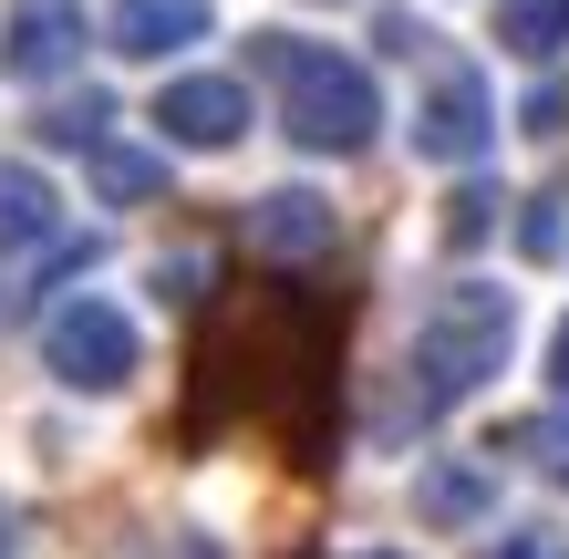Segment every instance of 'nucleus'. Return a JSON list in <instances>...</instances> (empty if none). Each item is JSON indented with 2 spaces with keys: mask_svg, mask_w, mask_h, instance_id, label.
Segmentation results:
<instances>
[{
  "mask_svg": "<svg viewBox=\"0 0 569 559\" xmlns=\"http://www.w3.org/2000/svg\"><path fill=\"white\" fill-rule=\"evenodd\" d=\"M518 342V301L497 280H446L415 321V352H405V393H393V425H435L446 405L487 393L497 363Z\"/></svg>",
  "mask_w": 569,
  "mask_h": 559,
  "instance_id": "f257e3e1",
  "label": "nucleus"
},
{
  "mask_svg": "<svg viewBox=\"0 0 569 559\" xmlns=\"http://www.w3.org/2000/svg\"><path fill=\"white\" fill-rule=\"evenodd\" d=\"M249 62L280 83L290 146H311V156H362V146L383 136V83H373V62H352V52H331V42H290V31H259Z\"/></svg>",
  "mask_w": 569,
  "mask_h": 559,
  "instance_id": "f03ea898",
  "label": "nucleus"
},
{
  "mask_svg": "<svg viewBox=\"0 0 569 559\" xmlns=\"http://www.w3.org/2000/svg\"><path fill=\"white\" fill-rule=\"evenodd\" d=\"M42 363L62 393H124L146 363V342H136V321H124L114 301H62L42 321Z\"/></svg>",
  "mask_w": 569,
  "mask_h": 559,
  "instance_id": "7ed1b4c3",
  "label": "nucleus"
},
{
  "mask_svg": "<svg viewBox=\"0 0 569 559\" xmlns=\"http://www.w3.org/2000/svg\"><path fill=\"white\" fill-rule=\"evenodd\" d=\"M156 136L187 146V156H228L249 136V83L239 73H177L156 93Z\"/></svg>",
  "mask_w": 569,
  "mask_h": 559,
  "instance_id": "20e7f679",
  "label": "nucleus"
},
{
  "mask_svg": "<svg viewBox=\"0 0 569 559\" xmlns=\"http://www.w3.org/2000/svg\"><path fill=\"white\" fill-rule=\"evenodd\" d=\"M497 136V104H487V73H435L425 83V114H415V156H435V167H477Z\"/></svg>",
  "mask_w": 569,
  "mask_h": 559,
  "instance_id": "39448f33",
  "label": "nucleus"
},
{
  "mask_svg": "<svg viewBox=\"0 0 569 559\" xmlns=\"http://www.w3.org/2000/svg\"><path fill=\"white\" fill-rule=\"evenodd\" d=\"M83 62V11L73 0H21L0 11V73L11 83H62Z\"/></svg>",
  "mask_w": 569,
  "mask_h": 559,
  "instance_id": "423d86ee",
  "label": "nucleus"
},
{
  "mask_svg": "<svg viewBox=\"0 0 569 559\" xmlns=\"http://www.w3.org/2000/svg\"><path fill=\"white\" fill-rule=\"evenodd\" d=\"M208 31H218L208 0H114V11H104V42H114L124 62H166V52L208 42Z\"/></svg>",
  "mask_w": 569,
  "mask_h": 559,
  "instance_id": "0eeeda50",
  "label": "nucleus"
},
{
  "mask_svg": "<svg viewBox=\"0 0 569 559\" xmlns=\"http://www.w3.org/2000/svg\"><path fill=\"white\" fill-rule=\"evenodd\" d=\"M249 249H270V259H321V249H331V197L270 187V197L249 208Z\"/></svg>",
  "mask_w": 569,
  "mask_h": 559,
  "instance_id": "6e6552de",
  "label": "nucleus"
},
{
  "mask_svg": "<svg viewBox=\"0 0 569 559\" xmlns=\"http://www.w3.org/2000/svg\"><path fill=\"white\" fill-rule=\"evenodd\" d=\"M487 508H497V477L477 467V456H435V467L415 477V518L425 529H477Z\"/></svg>",
  "mask_w": 569,
  "mask_h": 559,
  "instance_id": "1a4fd4ad",
  "label": "nucleus"
},
{
  "mask_svg": "<svg viewBox=\"0 0 569 559\" xmlns=\"http://www.w3.org/2000/svg\"><path fill=\"white\" fill-rule=\"evenodd\" d=\"M62 228V197L42 167H0V249H42Z\"/></svg>",
  "mask_w": 569,
  "mask_h": 559,
  "instance_id": "9d476101",
  "label": "nucleus"
},
{
  "mask_svg": "<svg viewBox=\"0 0 569 559\" xmlns=\"http://www.w3.org/2000/svg\"><path fill=\"white\" fill-rule=\"evenodd\" d=\"M497 42L518 62H559L569 52V0H497Z\"/></svg>",
  "mask_w": 569,
  "mask_h": 559,
  "instance_id": "9b49d317",
  "label": "nucleus"
},
{
  "mask_svg": "<svg viewBox=\"0 0 569 559\" xmlns=\"http://www.w3.org/2000/svg\"><path fill=\"white\" fill-rule=\"evenodd\" d=\"M42 146H83V156L114 146V93H93V83L83 93H52V104H42Z\"/></svg>",
  "mask_w": 569,
  "mask_h": 559,
  "instance_id": "f8f14e48",
  "label": "nucleus"
},
{
  "mask_svg": "<svg viewBox=\"0 0 569 559\" xmlns=\"http://www.w3.org/2000/svg\"><path fill=\"white\" fill-rule=\"evenodd\" d=\"M93 187L114 208H146V197H166V156L156 146H93Z\"/></svg>",
  "mask_w": 569,
  "mask_h": 559,
  "instance_id": "ddd939ff",
  "label": "nucleus"
},
{
  "mask_svg": "<svg viewBox=\"0 0 569 559\" xmlns=\"http://www.w3.org/2000/svg\"><path fill=\"white\" fill-rule=\"evenodd\" d=\"M518 249H528V259H559V249H569V187H539V197L518 208Z\"/></svg>",
  "mask_w": 569,
  "mask_h": 559,
  "instance_id": "4468645a",
  "label": "nucleus"
},
{
  "mask_svg": "<svg viewBox=\"0 0 569 559\" xmlns=\"http://www.w3.org/2000/svg\"><path fill=\"white\" fill-rule=\"evenodd\" d=\"M508 446H518V456H528V467H539L549 487H569V405H559V415H528Z\"/></svg>",
  "mask_w": 569,
  "mask_h": 559,
  "instance_id": "2eb2a0df",
  "label": "nucleus"
},
{
  "mask_svg": "<svg viewBox=\"0 0 569 559\" xmlns=\"http://www.w3.org/2000/svg\"><path fill=\"white\" fill-rule=\"evenodd\" d=\"M487 228H497V187H487V177H466V187L446 197V239H456V249H477Z\"/></svg>",
  "mask_w": 569,
  "mask_h": 559,
  "instance_id": "dca6fc26",
  "label": "nucleus"
},
{
  "mask_svg": "<svg viewBox=\"0 0 569 559\" xmlns=\"http://www.w3.org/2000/svg\"><path fill=\"white\" fill-rule=\"evenodd\" d=\"M518 124H528V136H569V83H539L518 104Z\"/></svg>",
  "mask_w": 569,
  "mask_h": 559,
  "instance_id": "f3484780",
  "label": "nucleus"
},
{
  "mask_svg": "<svg viewBox=\"0 0 569 559\" xmlns=\"http://www.w3.org/2000/svg\"><path fill=\"white\" fill-rule=\"evenodd\" d=\"M497 559H569V529H508Z\"/></svg>",
  "mask_w": 569,
  "mask_h": 559,
  "instance_id": "a211bd4d",
  "label": "nucleus"
},
{
  "mask_svg": "<svg viewBox=\"0 0 569 559\" xmlns=\"http://www.w3.org/2000/svg\"><path fill=\"white\" fill-rule=\"evenodd\" d=\"M197 280H208V259H197V249H187V259H166V270H156V290H177V301H197Z\"/></svg>",
  "mask_w": 569,
  "mask_h": 559,
  "instance_id": "6ab92c4d",
  "label": "nucleus"
},
{
  "mask_svg": "<svg viewBox=\"0 0 569 559\" xmlns=\"http://www.w3.org/2000/svg\"><path fill=\"white\" fill-rule=\"evenodd\" d=\"M373 42H383V52H415V42H425V21H415V11H383V21H373Z\"/></svg>",
  "mask_w": 569,
  "mask_h": 559,
  "instance_id": "aec40b11",
  "label": "nucleus"
},
{
  "mask_svg": "<svg viewBox=\"0 0 569 559\" xmlns=\"http://www.w3.org/2000/svg\"><path fill=\"white\" fill-rule=\"evenodd\" d=\"M549 383H559V405H569V321L549 332Z\"/></svg>",
  "mask_w": 569,
  "mask_h": 559,
  "instance_id": "412c9836",
  "label": "nucleus"
},
{
  "mask_svg": "<svg viewBox=\"0 0 569 559\" xmlns=\"http://www.w3.org/2000/svg\"><path fill=\"white\" fill-rule=\"evenodd\" d=\"M0 559H11V508H0Z\"/></svg>",
  "mask_w": 569,
  "mask_h": 559,
  "instance_id": "4be33fe9",
  "label": "nucleus"
},
{
  "mask_svg": "<svg viewBox=\"0 0 569 559\" xmlns=\"http://www.w3.org/2000/svg\"><path fill=\"white\" fill-rule=\"evenodd\" d=\"M362 559H405V549H362Z\"/></svg>",
  "mask_w": 569,
  "mask_h": 559,
  "instance_id": "5701e85b",
  "label": "nucleus"
},
{
  "mask_svg": "<svg viewBox=\"0 0 569 559\" xmlns=\"http://www.w3.org/2000/svg\"><path fill=\"white\" fill-rule=\"evenodd\" d=\"M0 311H11V280H0Z\"/></svg>",
  "mask_w": 569,
  "mask_h": 559,
  "instance_id": "b1692460",
  "label": "nucleus"
}]
</instances>
